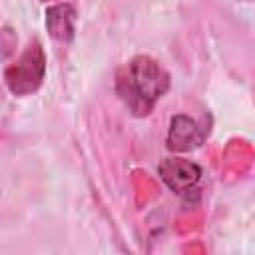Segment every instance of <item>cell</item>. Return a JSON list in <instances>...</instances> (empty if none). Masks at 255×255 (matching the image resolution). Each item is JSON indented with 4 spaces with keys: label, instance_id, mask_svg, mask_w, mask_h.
I'll return each instance as SVG.
<instances>
[{
    "label": "cell",
    "instance_id": "1",
    "mask_svg": "<svg viewBox=\"0 0 255 255\" xmlns=\"http://www.w3.org/2000/svg\"><path fill=\"white\" fill-rule=\"evenodd\" d=\"M167 90L169 74L157 60L145 54L133 56L116 78V92L135 118L147 116Z\"/></svg>",
    "mask_w": 255,
    "mask_h": 255
},
{
    "label": "cell",
    "instance_id": "5",
    "mask_svg": "<svg viewBox=\"0 0 255 255\" xmlns=\"http://www.w3.org/2000/svg\"><path fill=\"white\" fill-rule=\"evenodd\" d=\"M76 8L68 2L48 6L46 10V30L54 40L70 42L76 32Z\"/></svg>",
    "mask_w": 255,
    "mask_h": 255
},
{
    "label": "cell",
    "instance_id": "4",
    "mask_svg": "<svg viewBox=\"0 0 255 255\" xmlns=\"http://www.w3.org/2000/svg\"><path fill=\"white\" fill-rule=\"evenodd\" d=\"M159 179L175 193H185L201 179V167L183 157H165L157 165Z\"/></svg>",
    "mask_w": 255,
    "mask_h": 255
},
{
    "label": "cell",
    "instance_id": "2",
    "mask_svg": "<svg viewBox=\"0 0 255 255\" xmlns=\"http://www.w3.org/2000/svg\"><path fill=\"white\" fill-rule=\"evenodd\" d=\"M46 76V54L38 40H32L24 52L4 70V84L12 96L34 94Z\"/></svg>",
    "mask_w": 255,
    "mask_h": 255
},
{
    "label": "cell",
    "instance_id": "3",
    "mask_svg": "<svg viewBox=\"0 0 255 255\" xmlns=\"http://www.w3.org/2000/svg\"><path fill=\"white\" fill-rule=\"evenodd\" d=\"M209 133V126L205 122L193 120L187 114H175L169 120V128H167V149L181 153V151H189L199 147L205 137Z\"/></svg>",
    "mask_w": 255,
    "mask_h": 255
}]
</instances>
